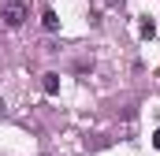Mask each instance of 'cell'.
Returning <instances> with one entry per match:
<instances>
[{"instance_id":"1","label":"cell","mask_w":160,"mask_h":156,"mask_svg":"<svg viewBox=\"0 0 160 156\" xmlns=\"http://www.w3.org/2000/svg\"><path fill=\"white\" fill-rule=\"evenodd\" d=\"M0 22H4L8 30H19V26L26 22V4H22V0H8V4L0 7Z\"/></svg>"},{"instance_id":"2","label":"cell","mask_w":160,"mask_h":156,"mask_svg":"<svg viewBox=\"0 0 160 156\" xmlns=\"http://www.w3.org/2000/svg\"><path fill=\"white\" fill-rule=\"evenodd\" d=\"M41 89H45V93L52 97V93L60 89V75H52V71H48V75H41Z\"/></svg>"},{"instance_id":"3","label":"cell","mask_w":160,"mask_h":156,"mask_svg":"<svg viewBox=\"0 0 160 156\" xmlns=\"http://www.w3.org/2000/svg\"><path fill=\"white\" fill-rule=\"evenodd\" d=\"M41 22H45V30H56V26H60V19H56V11H52V7H45V11H41Z\"/></svg>"},{"instance_id":"4","label":"cell","mask_w":160,"mask_h":156,"mask_svg":"<svg viewBox=\"0 0 160 156\" xmlns=\"http://www.w3.org/2000/svg\"><path fill=\"white\" fill-rule=\"evenodd\" d=\"M153 34H157V26H153V22L145 19V22H142V37H153Z\"/></svg>"},{"instance_id":"5","label":"cell","mask_w":160,"mask_h":156,"mask_svg":"<svg viewBox=\"0 0 160 156\" xmlns=\"http://www.w3.org/2000/svg\"><path fill=\"white\" fill-rule=\"evenodd\" d=\"M104 4H108V7H123V0H104Z\"/></svg>"},{"instance_id":"6","label":"cell","mask_w":160,"mask_h":156,"mask_svg":"<svg viewBox=\"0 0 160 156\" xmlns=\"http://www.w3.org/2000/svg\"><path fill=\"white\" fill-rule=\"evenodd\" d=\"M153 145H157V149H160V130H157V134H153Z\"/></svg>"},{"instance_id":"7","label":"cell","mask_w":160,"mask_h":156,"mask_svg":"<svg viewBox=\"0 0 160 156\" xmlns=\"http://www.w3.org/2000/svg\"><path fill=\"white\" fill-rule=\"evenodd\" d=\"M4 115H8V108H4V100H0V119H4Z\"/></svg>"}]
</instances>
